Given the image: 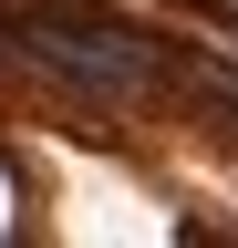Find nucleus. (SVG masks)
I'll list each match as a JSON object with an SVG mask.
<instances>
[{
    "mask_svg": "<svg viewBox=\"0 0 238 248\" xmlns=\"http://www.w3.org/2000/svg\"><path fill=\"white\" fill-rule=\"evenodd\" d=\"M228 42H238V21H228Z\"/></svg>",
    "mask_w": 238,
    "mask_h": 248,
    "instance_id": "nucleus-3",
    "label": "nucleus"
},
{
    "mask_svg": "<svg viewBox=\"0 0 238 248\" xmlns=\"http://www.w3.org/2000/svg\"><path fill=\"white\" fill-rule=\"evenodd\" d=\"M11 52L42 62V73L73 83V93H104V104H125V93L156 83V52H145L135 31H94V21H21Z\"/></svg>",
    "mask_w": 238,
    "mask_h": 248,
    "instance_id": "nucleus-1",
    "label": "nucleus"
},
{
    "mask_svg": "<svg viewBox=\"0 0 238 248\" xmlns=\"http://www.w3.org/2000/svg\"><path fill=\"white\" fill-rule=\"evenodd\" d=\"M207 93H218V104H238V62H207Z\"/></svg>",
    "mask_w": 238,
    "mask_h": 248,
    "instance_id": "nucleus-2",
    "label": "nucleus"
}]
</instances>
